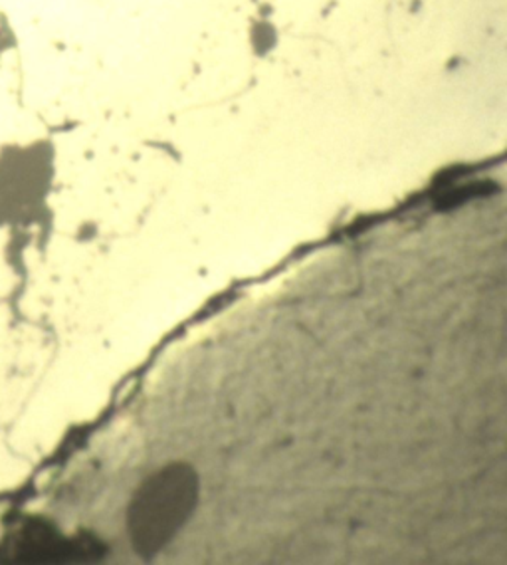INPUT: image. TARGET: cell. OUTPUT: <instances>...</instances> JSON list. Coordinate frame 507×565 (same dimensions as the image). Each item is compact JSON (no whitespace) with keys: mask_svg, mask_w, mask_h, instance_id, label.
Wrapping results in <instances>:
<instances>
[{"mask_svg":"<svg viewBox=\"0 0 507 565\" xmlns=\"http://www.w3.org/2000/svg\"><path fill=\"white\" fill-rule=\"evenodd\" d=\"M201 478L186 462H169L141 482L127 508V532L137 556L163 552L195 514Z\"/></svg>","mask_w":507,"mask_h":565,"instance_id":"obj_1","label":"cell"},{"mask_svg":"<svg viewBox=\"0 0 507 565\" xmlns=\"http://www.w3.org/2000/svg\"><path fill=\"white\" fill-rule=\"evenodd\" d=\"M108 546L91 534L69 537L42 520H24L0 536V564H98Z\"/></svg>","mask_w":507,"mask_h":565,"instance_id":"obj_2","label":"cell"}]
</instances>
